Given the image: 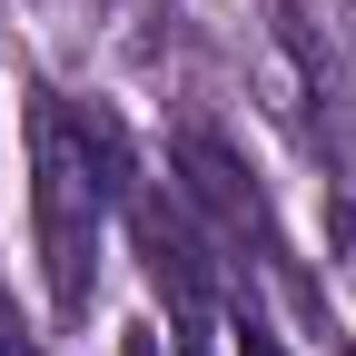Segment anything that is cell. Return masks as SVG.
<instances>
[{"label": "cell", "mask_w": 356, "mask_h": 356, "mask_svg": "<svg viewBox=\"0 0 356 356\" xmlns=\"http://www.w3.org/2000/svg\"><path fill=\"white\" fill-rule=\"evenodd\" d=\"M119 356H168V337H159V327H129V346H119Z\"/></svg>", "instance_id": "obj_4"}, {"label": "cell", "mask_w": 356, "mask_h": 356, "mask_svg": "<svg viewBox=\"0 0 356 356\" xmlns=\"http://www.w3.org/2000/svg\"><path fill=\"white\" fill-rule=\"evenodd\" d=\"M327 248H337V277L356 287V198H337V208H327Z\"/></svg>", "instance_id": "obj_3"}, {"label": "cell", "mask_w": 356, "mask_h": 356, "mask_svg": "<svg viewBox=\"0 0 356 356\" xmlns=\"http://www.w3.org/2000/svg\"><path fill=\"white\" fill-rule=\"evenodd\" d=\"M0 356H30V337L10 327V307H0Z\"/></svg>", "instance_id": "obj_5"}, {"label": "cell", "mask_w": 356, "mask_h": 356, "mask_svg": "<svg viewBox=\"0 0 356 356\" xmlns=\"http://www.w3.org/2000/svg\"><path fill=\"white\" fill-rule=\"evenodd\" d=\"M119 178L129 149L99 109H79L70 89H40L30 99V248H40V287H50V317H89L99 297V248L119 218Z\"/></svg>", "instance_id": "obj_1"}, {"label": "cell", "mask_w": 356, "mask_h": 356, "mask_svg": "<svg viewBox=\"0 0 356 356\" xmlns=\"http://www.w3.org/2000/svg\"><path fill=\"white\" fill-rule=\"evenodd\" d=\"M119 218H129V248H139L149 287L168 297V356H218V248L188 218V198L168 178H119Z\"/></svg>", "instance_id": "obj_2"}, {"label": "cell", "mask_w": 356, "mask_h": 356, "mask_svg": "<svg viewBox=\"0 0 356 356\" xmlns=\"http://www.w3.org/2000/svg\"><path fill=\"white\" fill-rule=\"evenodd\" d=\"M79 10H99V0H79Z\"/></svg>", "instance_id": "obj_6"}]
</instances>
